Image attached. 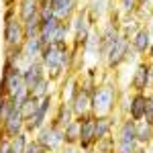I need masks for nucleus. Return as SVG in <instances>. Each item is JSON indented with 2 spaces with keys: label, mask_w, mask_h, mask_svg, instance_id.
Returning a JSON list of instances; mask_svg holds the SVG:
<instances>
[{
  "label": "nucleus",
  "mask_w": 153,
  "mask_h": 153,
  "mask_svg": "<svg viewBox=\"0 0 153 153\" xmlns=\"http://www.w3.org/2000/svg\"><path fill=\"white\" fill-rule=\"evenodd\" d=\"M39 61L43 63L49 80L59 84L68 74H71V65H74L71 45L70 43H49L43 47Z\"/></svg>",
  "instance_id": "nucleus-1"
},
{
  "label": "nucleus",
  "mask_w": 153,
  "mask_h": 153,
  "mask_svg": "<svg viewBox=\"0 0 153 153\" xmlns=\"http://www.w3.org/2000/svg\"><path fill=\"white\" fill-rule=\"evenodd\" d=\"M118 88L114 84L108 82H98L92 92V114L94 117H108L117 112L118 104Z\"/></svg>",
  "instance_id": "nucleus-2"
},
{
  "label": "nucleus",
  "mask_w": 153,
  "mask_h": 153,
  "mask_svg": "<svg viewBox=\"0 0 153 153\" xmlns=\"http://www.w3.org/2000/svg\"><path fill=\"white\" fill-rule=\"evenodd\" d=\"M135 57H137V55H135L133 49L129 47V39L123 37V35H118L117 41L104 51L102 63H104V68L108 71H112V70H118V68L125 65V63H129L131 59H135Z\"/></svg>",
  "instance_id": "nucleus-3"
},
{
  "label": "nucleus",
  "mask_w": 153,
  "mask_h": 153,
  "mask_svg": "<svg viewBox=\"0 0 153 153\" xmlns=\"http://www.w3.org/2000/svg\"><path fill=\"white\" fill-rule=\"evenodd\" d=\"M23 88H27L23 82V68L12 65L10 61L4 59L2 71H0V96L12 98L14 94H19Z\"/></svg>",
  "instance_id": "nucleus-4"
},
{
  "label": "nucleus",
  "mask_w": 153,
  "mask_h": 153,
  "mask_svg": "<svg viewBox=\"0 0 153 153\" xmlns=\"http://www.w3.org/2000/svg\"><path fill=\"white\" fill-rule=\"evenodd\" d=\"M96 25L92 23V19L88 16V10L86 8H80V10L74 14V19L70 21V29H71V39H70V45L71 47H78L82 49L84 43L88 41V37L92 35Z\"/></svg>",
  "instance_id": "nucleus-5"
},
{
  "label": "nucleus",
  "mask_w": 153,
  "mask_h": 153,
  "mask_svg": "<svg viewBox=\"0 0 153 153\" xmlns=\"http://www.w3.org/2000/svg\"><path fill=\"white\" fill-rule=\"evenodd\" d=\"M55 102H57L55 94H49V96H45V98H41L39 104H37L35 114L29 118V120H25V133H29V135L35 137L37 131L41 129V127H45V125L49 123V117H51V112H53Z\"/></svg>",
  "instance_id": "nucleus-6"
},
{
  "label": "nucleus",
  "mask_w": 153,
  "mask_h": 153,
  "mask_svg": "<svg viewBox=\"0 0 153 153\" xmlns=\"http://www.w3.org/2000/svg\"><path fill=\"white\" fill-rule=\"evenodd\" d=\"M33 139H35L47 153H57L59 149L63 147V129L47 123L45 127H41V129L37 131Z\"/></svg>",
  "instance_id": "nucleus-7"
},
{
  "label": "nucleus",
  "mask_w": 153,
  "mask_h": 153,
  "mask_svg": "<svg viewBox=\"0 0 153 153\" xmlns=\"http://www.w3.org/2000/svg\"><path fill=\"white\" fill-rule=\"evenodd\" d=\"M151 74H153V65L149 61L141 59L135 70L131 74L129 80V92H143V94H149L151 92Z\"/></svg>",
  "instance_id": "nucleus-8"
},
{
  "label": "nucleus",
  "mask_w": 153,
  "mask_h": 153,
  "mask_svg": "<svg viewBox=\"0 0 153 153\" xmlns=\"http://www.w3.org/2000/svg\"><path fill=\"white\" fill-rule=\"evenodd\" d=\"M25 41V29L23 23L19 19H12L6 21L2 27V43L4 47H16V45H23Z\"/></svg>",
  "instance_id": "nucleus-9"
},
{
  "label": "nucleus",
  "mask_w": 153,
  "mask_h": 153,
  "mask_svg": "<svg viewBox=\"0 0 153 153\" xmlns=\"http://www.w3.org/2000/svg\"><path fill=\"white\" fill-rule=\"evenodd\" d=\"M78 118H80V143H78V147L82 151H92L96 145L94 114H86V117H78Z\"/></svg>",
  "instance_id": "nucleus-10"
},
{
  "label": "nucleus",
  "mask_w": 153,
  "mask_h": 153,
  "mask_svg": "<svg viewBox=\"0 0 153 153\" xmlns=\"http://www.w3.org/2000/svg\"><path fill=\"white\" fill-rule=\"evenodd\" d=\"M53 16L61 23H70L74 14L80 10V2L78 0H49Z\"/></svg>",
  "instance_id": "nucleus-11"
},
{
  "label": "nucleus",
  "mask_w": 153,
  "mask_h": 153,
  "mask_svg": "<svg viewBox=\"0 0 153 153\" xmlns=\"http://www.w3.org/2000/svg\"><path fill=\"white\" fill-rule=\"evenodd\" d=\"M23 131H25V117L21 114L19 108H14L10 112V117L0 125V137L2 139H12V137L21 135Z\"/></svg>",
  "instance_id": "nucleus-12"
},
{
  "label": "nucleus",
  "mask_w": 153,
  "mask_h": 153,
  "mask_svg": "<svg viewBox=\"0 0 153 153\" xmlns=\"http://www.w3.org/2000/svg\"><path fill=\"white\" fill-rule=\"evenodd\" d=\"M118 120H120V117H118L117 112H114V114H108V117H94V137H96V141L112 137Z\"/></svg>",
  "instance_id": "nucleus-13"
},
{
  "label": "nucleus",
  "mask_w": 153,
  "mask_h": 153,
  "mask_svg": "<svg viewBox=\"0 0 153 153\" xmlns=\"http://www.w3.org/2000/svg\"><path fill=\"white\" fill-rule=\"evenodd\" d=\"M84 8L88 10V16L92 19V23L98 25V23H102L108 16V12L114 8V0H88L84 4Z\"/></svg>",
  "instance_id": "nucleus-14"
},
{
  "label": "nucleus",
  "mask_w": 153,
  "mask_h": 153,
  "mask_svg": "<svg viewBox=\"0 0 153 153\" xmlns=\"http://www.w3.org/2000/svg\"><path fill=\"white\" fill-rule=\"evenodd\" d=\"M74 118H76V114H74V110H71L70 102H65V100H57L55 106H53L51 117H49V123H51V125H55V127L65 129Z\"/></svg>",
  "instance_id": "nucleus-15"
},
{
  "label": "nucleus",
  "mask_w": 153,
  "mask_h": 153,
  "mask_svg": "<svg viewBox=\"0 0 153 153\" xmlns=\"http://www.w3.org/2000/svg\"><path fill=\"white\" fill-rule=\"evenodd\" d=\"M147 100H149V94H143V92H129L127 117L133 118L135 123L143 120V117H145V108H147Z\"/></svg>",
  "instance_id": "nucleus-16"
},
{
  "label": "nucleus",
  "mask_w": 153,
  "mask_h": 153,
  "mask_svg": "<svg viewBox=\"0 0 153 153\" xmlns=\"http://www.w3.org/2000/svg\"><path fill=\"white\" fill-rule=\"evenodd\" d=\"M151 43H153V37H151L149 29H147L145 25L129 39V47L133 49V53H135L137 57H145V53H147V49H149Z\"/></svg>",
  "instance_id": "nucleus-17"
},
{
  "label": "nucleus",
  "mask_w": 153,
  "mask_h": 153,
  "mask_svg": "<svg viewBox=\"0 0 153 153\" xmlns=\"http://www.w3.org/2000/svg\"><path fill=\"white\" fill-rule=\"evenodd\" d=\"M47 74H45V68L41 61H31V63H25L23 65V82L25 86L31 90L39 80H43Z\"/></svg>",
  "instance_id": "nucleus-18"
},
{
  "label": "nucleus",
  "mask_w": 153,
  "mask_h": 153,
  "mask_svg": "<svg viewBox=\"0 0 153 153\" xmlns=\"http://www.w3.org/2000/svg\"><path fill=\"white\" fill-rule=\"evenodd\" d=\"M135 129H137V123L129 117H120L117 129H114V141H129V143H137L135 139Z\"/></svg>",
  "instance_id": "nucleus-19"
},
{
  "label": "nucleus",
  "mask_w": 153,
  "mask_h": 153,
  "mask_svg": "<svg viewBox=\"0 0 153 153\" xmlns=\"http://www.w3.org/2000/svg\"><path fill=\"white\" fill-rule=\"evenodd\" d=\"M43 47H45V43H43L39 37L25 39V41H23V57H25V63L39 61L41 53H43Z\"/></svg>",
  "instance_id": "nucleus-20"
},
{
  "label": "nucleus",
  "mask_w": 153,
  "mask_h": 153,
  "mask_svg": "<svg viewBox=\"0 0 153 153\" xmlns=\"http://www.w3.org/2000/svg\"><path fill=\"white\" fill-rule=\"evenodd\" d=\"M39 14V0H16V19L21 23H27Z\"/></svg>",
  "instance_id": "nucleus-21"
},
{
  "label": "nucleus",
  "mask_w": 153,
  "mask_h": 153,
  "mask_svg": "<svg viewBox=\"0 0 153 153\" xmlns=\"http://www.w3.org/2000/svg\"><path fill=\"white\" fill-rule=\"evenodd\" d=\"M59 23H61V21H57L55 16H51L47 21H41V25H39V39H41L45 45L53 43V35H55V31H57Z\"/></svg>",
  "instance_id": "nucleus-22"
},
{
  "label": "nucleus",
  "mask_w": 153,
  "mask_h": 153,
  "mask_svg": "<svg viewBox=\"0 0 153 153\" xmlns=\"http://www.w3.org/2000/svg\"><path fill=\"white\" fill-rule=\"evenodd\" d=\"M55 82H51L47 76L43 78V80H39V82L29 90V94L33 96V98H37V100H41V98H45V96H49V94H55Z\"/></svg>",
  "instance_id": "nucleus-23"
},
{
  "label": "nucleus",
  "mask_w": 153,
  "mask_h": 153,
  "mask_svg": "<svg viewBox=\"0 0 153 153\" xmlns=\"http://www.w3.org/2000/svg\"><path fill=\"white\" fill-rule=\"evenodd\" d=\"M78 143H80V118L76 117L70 125L63 129V145L78 147Z\"/></svg>",
  "instance_id": "nucleus-24"
},
{
  "label": "nucleus",
  "mask_w": 153,
  "mask_h": 153,
  "mask_svg": "<svg viewBox=\"0 0 153 153\" xmlns=\"http://www.w3.org/2000/svg\"><path fill=\"white\" fill-rule=\"evenodd\" d=\"M151 137H153V125L145 123V120H139L137 123V129H135V139H137V145H151Z\"/></svg>",
  "instance_id": "nucleus-25"
},
{
  "label": "nucleus",
  "mask_w": 153,
  "mask_h": 153,
  "mask_svg": "<svg viewBox=\"0 0 153 153\" xmlns=\"http://www.w3.org/2000/svg\"><path fill=\"white\" fill-rule=\"evenodd\" d=\"M4 59L10 61L12 65H25V57H23V45H16V47H4Z\"/></svg>",
  "instance_id": "nucleus-26"
},
{
  "label": "nucleus",
  "mask_w": 153,
  "mask_h": 153,
  "mask_svg": "<svg viewBox=\"0 0 153 153\" xmlns=\"http://www.w3.org/2000/svg\"><path fill=\"white\" fill-rule=\"evenodd\" d=\"M117 8L123 16H133L139 12V2L137 0H117Z\"/></svg>",
  "instance_id": "nucleus-27"
},
{
  "label": "nucleus",
  "mask_w": 153,
  "mask_h": 153,
  "mask_svg": "<svg viewBox=\"0 0 153 153\" xmlns=\"http://www.w3.org/2000/svg\"><path fill=\"white\" fill-rule=\"evenodd\" d=\"M29 139H31V135H29V133H25V131L21 133V135L12 137V139H10V153H25Z\"/></svg>",
  "instance_id": "nucleus-28"
},
{
  "label": "nucleus",
  "mask_w": 153,
  "mask_h": 153,
  "mask_svg": "<svg viewBox=\"0 0 153 153\" xmlns=\"http://www.w3.org/2000/svg\"><path fill=\"white\" fill-rule=\"evenodd\" d=\"M37 104H39V100L37 98H33V96L29 94V98L25 100L23 104L19 106V110H21V114L25 117V120H29V118L35 114V110H37Z\"/></svg>",
  "instance_id": "nucleus-29"
},
{
  "label": "nucleus",
  "mask_w": 153,
  "mask_h": 153,
  "mask_svg": "<svg viewBox=\"0 0 153 153\" xmlns=\"http://www.w3.org/2000/svg\"><path fill=\"white\" fill-rule=\"evenodd\" d=\"M39 25H41V19L39 14L29 19L27 23H23V29H25V39H31V37H39Z\"/></svg>",
  "instance_id": "nucleus-30"
},
{
  "label": "nucleus",
  "mask_w": 153,
  "mask_h": 153,
  "mask_svg": "<svg viewBox=\"0 0 153 153\" xmlns=\"http://www.w3.org/2000/svg\"><path fill=\"white\" fill-rule=\"evenodd\" d=\"M14 108H19V106H14V102H12L8 96H0V125L10 117V112Z\"/></svg>",
  "instance_id": "nucleus-31"
},
{
  "label": "nucleus",
  "mask_w": 153,
  "mask_h": 153,
  "mask_svg": "<svg viewBox=\"0 0 153 153\" xmlns=\"http://www.w3.org/2000/svg\"><path fill=\"white\" fill-rule=\"evenodd\" d=\"M94 153H114V137H108V139H100V141H96Z\"/></svg>",
  "instance_id": "nucleus-32"
},
{
  "label": "nucleus",
  "mask_w": 153,
  "mask_h": 153,
  "mask_svg": "<svg viewBox=\"0 0 153 153\" xmlns=\"http://www.w3.org/2000/svg\"><path fill=\"white\" fill-rule=\"evenodd\" d=\"M25 153H47V151H45V149H43V147H41V145H39L33 137H31V139H29V143H27Z\"/></svg>",
  "instance_id": "nucleus-33"
},
{
  "label": "nucleus",
  "mask_w": 153,
  "mask_h": 153,
  "mask_svg": "<svg viewBox=\"0 0 153 153\" xmlns=\"http://www.w3.org/2000/svg\"><path fill=\"white\" fill-rule=\"evenodd\" d=\"M12 19H16V6H4V12H2V23L12 21Z\"/></svg>",
  "instance_id": "nucleus-34"
},
{
  "label": "nucleus",
  "mask_w": 153,
  "mask_h": 153,
  "mask_svg": "<svg viewBox=\"0 0 153 153\" xmlns=\"http://www.w3.org/2000/svg\"><path fill=\"white\" fill-rule=\"evenodd\" d=\"M143 120L149 123V125H153V102H151V98L147 100V108H145V117H143Z\"/></svg>",
  "instance_id": "nucleus-35"
},
{
  "label": "nucleus",
  "mask_w": 153,
  "mask_h": 153,
  "mask_svg": "<svg viewBox=\"0 0 153 153\" xmlns=\"http://www.w3.org/2000/svg\"><path fill=\"white\" fill-rule=\"evenodd\" d=\"M57 153H80V149L78 147H70V145H63Z\"/></svg>",
  "instance_id": "nucleus-36"
},
{
  "label": "nucleus",
  "mask_w": 153,
  "mask_h": 153,
  "mask_svg": "<svg viewBox=\"0 0 153 153\" xmlns=\"http://www.w3.org/2000/svg\"><path fill=\"white\" fill-rule=\"evenodd\" d=\"M145 61H149L153 65V43L149 45V49H147V53H145Z\"/></svg>",
  "instance_id": "nucleus-37"
},
{
  "label": "nucleus",
  "mask_w": 153,
  "mask_h": 153,
  "mask_svg": "<svg viewBox=\"0 0 153 153\" xmlns=\"http://www.w3.org/2000/svg\"><path fill=\"white\" fill-rule=\"evenodd\" d=\"M133 153H147V147H143V145H137V149Z\"/></svg>",
  "instance_id": "nucleus-38"
},
{
  "label": "nucleus",
  "mask_w": 153,
  "mask_h": 153,
  "mask_svg": "<svg viewBox=\"0 0 153 153\" xmlns=\"http://www.w3.org/2000/svg\"><path fill=\"white\" fill-rule=\"evenodd\" d=\"M137 2H139V10H143V8L147 6V2H149V0H137Z\"/></svg>",
  "instance_id": "nucleus-39"
},
{
  "label": "nucleus",
  "mask_w": 153,
  "mask_h": 153,
  "mask_svg": "<svg viewBox=\"0 0 153 153\" xmlns=\"http://www.w3.org/2000/svg\"><path fill=\"white\" fill-rule=\"evenodd\" d=\"M147 153H153V145H147Z\"/></svg>",
  "instance_id": "nucleus-40"
},
{
  "label": "nucleus",
  "mask_w": 153,
  "mask_h": 153,
  "mask_svg": "<svg viewBox=\"0 0 153 153\" xmlns=\"http://www.w3.org/2000/svg\"><path fill=\"white\" fill-rule=\"evenodd\" d=\"M149 98H151V102H153V90H151V92H149Z\"/></svg>",
  "instance_id": "nucleus-41"
},
{
  "label": "nucleus",
  "mask_w": 153,
  "mask_h": 153,
  "mask_svg": "<svg viewBox=\"0 0 153 153\" xmlns=\"http://www.w3.org/2000/svg\"><path fill=\"white\" fill-rule=\"evenodd\" d=\"M78 2H80V4H82V2H84V4H86V2H88V0H78Z\"/></svg>",
  "instance_id": "nucleus-42"
},
{
  "label": "nucleus",
  "mask_w": 153,
  "mask_h": 153,
  "mask_svg": "<svg viewBox=\"0 0 153 153\" xmlns=\"http://www.w3.org/2000/svg\"><path fill=\"white\" fill-rule=\"evenodd\" d=\"M151 90H153V74H151Z\"/></svg>",
  "instance_id": "nucleus-43"
},
{
  "label": "nucleus",
  "mask_w": 153,
  "mask_h": 153,
  "mask_svg": "<svg viewBox=\"0 0 153 153\" xmlns=\"http://www.w3.org/2000/svg\"><path fill=\"white\" fill-rule=\"evenodd\" d=\"M151 145H153V137H151Z\"/></svg>",
  "instance_id": "nucleus-44"
}]
</instances>
